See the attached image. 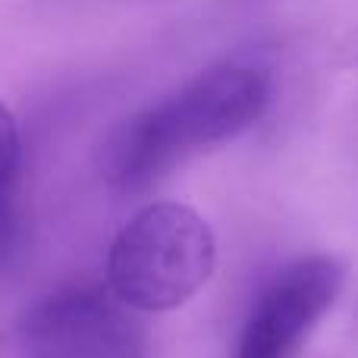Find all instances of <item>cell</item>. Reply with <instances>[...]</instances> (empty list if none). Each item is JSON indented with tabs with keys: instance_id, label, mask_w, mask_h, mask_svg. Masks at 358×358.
<instances>
[{
	"instance_id": "obj_1",
	"label": "cell",
	"mask_w": 358,
	"mask_h": 358,
	"mask_svg": "<svg viewBox=\"0 0 358 358\" xmlns=\"http://www.w3.org/2000/svg\"><path fill=\"white\" fill-rule=\"evenodd\" d=\"M271 101V76L252 63H217L161 104L129 117L110 132L101 173L120 195H142L185 157L236 138L261 120Z\"/></svg>"
},
{
	"instance_id": "obj_2",
	"label": "cell",
	"mask_w": 358,
	"mask_h": 358,
	"mask_svg": "<svg viewBox=\"0 0 358 358\" xmlns=\"http://www.w3.org/2000/svg\"><path fill=\"white\" fill-rule=\"evenodd\" d=\"M217 267V239L195 208L155 201L120 227L107 286L132 311H170L195 299Z\"/></svg>"
},
{
	"instance_id": "obj_3",
	"label": "cell",
	"mask_w": 358,
	"mask_h": 358,
	"mask_svg": "<svg viewBox=\"0 0 358 358\" xmlns=\"http://www.w3.org/2000/svg\"><path fill=\"white\" fill-rule=\"evenodd\" d=\"M22 358H145L148 336L129 305L98 283H69L19 321Z\"/></svg>"
},
{
	"instance_id": "obj_4",
	"label": "cell",
	"mask_w": 358,
	"mask_h": 358,
	"mask_svg": "<svg viewBox=\"0 0 358 358\" xmlns=\"http://www.w3.org/2000/svg\"><path fill=\"white\" fill-rule=\"evenodd\" d=\"M346 283V264L330 255L302 258L280 271L255 302L236 358H292L315 324L334 308Z\"/></svg>"
},
{
	"instance_id": "obj_5",
	"label": "cell",
	"mask_w": 358,
	"mask_h": 358,
	"mask_svg": "<svg viewBox=\"0 0 358 358\" xmlns=\"http://www.w3.org/2000/svg\"><path fill=\"white\" fill-rule=\"evenodd\" d=\"M22 164V138L13 110L0 101V204L16 201V179Z\"/></svg>"
},
{
	"instance_id": "obj_6",
	"label": "cell",
	"mask_w": 358,
	"mask_h": 358,
	"mask_svg": "<svg viewBox=\"0 0 358 358\" xmlns=\"http://www.w3.org/2000/svg\"><path fill=\"white\" fill-rule=\"evenodd\" d=\"M3 349H6V336L0 334V355H3Z\"/></svg>"
}]
</instances>
